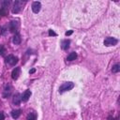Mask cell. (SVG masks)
<instances>
[{
  "label": "cell",
  "mask_w": 120,
  "mask_h": 120,
  "mask_svg": "<svg viewBox=\"0 0 120 120\" xmlns=\"http://www.w3.org/2000/svg\"><path fill=\"white\" fill-rule=\"evenodd\" d=\"M73 87H74V83H73V82H64V83L59 87V92H60V93H64V92H66V91L71 90Z\"/></svg>",
  "instance_id": "1"
},
{
  "label": "cell",
  "mask_w": 120,
  "mask_h": 120,
  "mask_svg": "<svg viewBox=\"0 0 120 120\" xmlns=\"http://www.w3.org/2000/svg\"><path fill=\"white\" fill-rule=\"evenodd\" d=\"M118 40L114 38H112V37H108L104 39V45L107 46V47H111V46H115L117 44Z\"/></svg>",
  "instance_id": "2"
},
{
  "label": "cell",
  "mask_w": 120,
  "mask_h": 120,
  "mask_svg": "<svg viewBox=\"0 0 120 120\" xmlns=\"http://www.w3.org/2000/svg\"><path fill=\"white\" fill-rule=\"evenodd\" d=\"M18 61H19V58L17 56L12 55V54H9L6 57V62L8 64H9L10 66H15L18 63Z\"/></svg>",
  "instance_id": "3"
},
{
  "label": "cell",
  "mask_w": 120,
  "mask_h": 120,
  "mask_svg": "<svg viewBox=\"0 0 120 120\" xmlns=\"http://www.w3.org/2000/svg\"><path fill=\"white\" fill-rule=\"evenodd\" d=\"M22 1H19V0H16L14 3H13V8H12V12L13 13H19L22 8Z\"/></svg>",
  "instance_id": "4"
},
{
  "label": "cell",
  "mask_w": 120,
  "mask_h": 120,
  "mask_svg": "<svg viewBox=\"0 0 120 120\" xmlns=\"http://www.w3.org/2000/svg\"><path fill=\"white\" fill-rule=\"evenodd\" d=\"M40 8H41L40 2H38V1L33 2V4H32V10H33L34 13H38L40 11Z\"/></svg>",
  "instance_id": "5"
},
{
  "label": "cell",
  "mask_w": 120,
  "mask_h": 120,
  "mask_svg": "<svg viewBox=\"0 0 120 120\" xmlns=\"http://www.w3.org/2000/svg\"><path fill=\"white\" fill-rule=\"evenodd\" d=\"M21 101H22V96H21L20 94H18V93L15 94V95L13 96V98H12L13 104H14V105H20Z\"/></svg>",
  "instance_id": "6"
},
{
  "label": "cell",
  "mask_w": 120,
  "mask_h": 120,
  "mask_svg": "<svg viewBox=\"0 0 120 120\" xmlns=\"http://www.w3.org/2000/svg\"><path fill=\"white\" fill-rule=\"evenodd\" d=\"M18 27H19V23L17 22H15V21H12L10 22V25H9V30H10V32L15 33V32H17Z\"/></svg>",
  "instance_id": "7"
},
{
  "label": "cell",
  "mask_w": 120,
  "mask_h": 120,
  "mask_svg": "<svg viewBox=\"0 0 120 120\" xmlns=\"http://www.w3.org/2000/svg\"><path fill=\"white\" fill-rule=\"evenodd\" d=\"M20 72H21V68H15L12 72H11V77L13 80H17L19 78V75H20Z\"/></svg>",
  "instance_id": "8"
},
{
  "label": "cell",
  "mask_w": 120,
  "mask_h": 120,
  "mask_svg": "<svg viewBox=\"0 0 120 120\" xmlns=\"http://www.w3.org/2000/svg\"><path fill=\"white\" fill-rule=\"evenodd\" d=\"M30 96H31V91H30V90H25V91L23 92L22 96V100L24 101V102H26V101L29 99Z\"/></svg>",
  "instance_id": "9"
},
{
  "label": "cell",
  "mask_w": 120,
  "mask_h": 120,
  "mask_svg": "<svg viewBox=\"0 0 120 120\" xmlns=\"http://www.w3.org/2000/svg\"><path fill=\"white\" fill-rule=\"evenodd\" d=\"M12 41H13V43H14L15 45H19V44L21 43V37H20V34H19V33H15Z\"/></svg>",
  "instance_id": "10"
},
{
  "label": "cell",
  "mask_w": 120,
  "mask_h": 120,
  "mask_svg": "<svg viewBox=\"0 0 120 120\" xmlns=\"http://www.w3.org/2000/svg\"><path fill=\"white\" fill-rule=\"evenodd\" d=\"M69 44H70V40L69 39H64L61 43V47L63 50H68L69 48Z\"/></svg>",
  "instance_id": "11"
},
{
  "label": "cell",
  "mask_w": 120,
  "mask_h": 120,
  "mask_svg": "<svg viewBox=\"0 0 120 120\" xmlns=\"http://www.w3.org/2000/svg\"><path fill=\"white\" fill-rule=\"evenodd\" d=\"M76 58H77V53H76L75 52H70V53L68 55L67 60H68V61H73V60H75Z\"/></svg>",
  "instance_id": "12"
},
{
  "label": "cell",
  "mask_w": 120,
  "mask_h": 120,
  "mask_svg": "<svg viewBox=\"0 0 120 120\" xmlns=\"http://www.w3.org/2000/svg\"><path fill=\"white\" fill-rule=\"evenodd\" d=\"M10 92H11V86L10 85H7L6 88H5V91H4V98H8L9 95H10Z\"/></svg>",
  "instance_id": "13"
},
{
  "label": "cell",
  "mask_w": 120,
  "mask_h": 120,
  "mask_svg": "<svg viewBox=\"0 0 120 120\" xmlns=\"http://www.w3.org/2000/svg\"><path fill=\"white\" fill-rule=\"evenodd\" d=\"M26 120H37V113L35 112H31L28 113Z\"/></svg>",
  "instance_id": "14"
},
{
  "label": "cell",
  "mask_w": 120,
  "mask_h": 120,
  "mask_svg": "<svg viewBox=\"0 0 120 120\" xmlns=\"http://www.w3.org/2000/svg\"><path fill=\"white\" fill-rule=\"evenodd\" d=\"M20 115H21V110H14L11 112V116L14 119H17Z\"/></svg>",
  "instance_id": "15"
},
{
  "label": "cell",
  "mask_w": 120,
  "mask_h": 120,
  "mask_svg": "<svg viewBox=\"0 0 120 120\" xmlns=\"http://www.w3.org/2000/svg\"><path fill=\"white\" fill-rule=\"evenodd\" d=\"M119 70H120V66L118 64H115L114 66H112V73H117L119 72Z\"/></svg>",
  "instance_id": "16"
},
{
  "label": "cell",
  "mask_w": 120,
  "mask_h": 120,
  "mask_svg": "<svg viewBox=\"0 0 120 120\" xmlns=\"http://www.w3.org/2000/svg\"><path fill=\"white\" fill-rule=\"evenodd\" d=\"M10 1L9 0H4V1H2L1 2V5H2V7H3V8H8L9 5H10Z\"/></svg>",
  "instance_id": "17"
},
{
  "label": "cell",
  "mask_w": 120,
  "mask_h": 120,
  "mask_svg": "<svg viewBox=\"0 0 120 120\" xmlns=\"http://www.w3.org/2000/svg\"><path fill=\"white\" fill-rule=\"evenodd\" d=\"M6 52V49L3 45H0V54L1 55H4V53Z\"/></svg>",
  "instance_id": "18"
},
{
  "label": "cell",
  "mask_w": 120,
  "mask_h": 120,
  "mask_svg": "<svg viewBox=\"0 0 120 120\" xmlns=\"http://www.w3.org/2000/svg\"><path fill=\"white\" fill-rule=\"evenodd\" d=\"M7 14V11H6V8H1L0 10V16H3V15H6Z\"/></svg>",
  "instance_id": "19"
},
{
  "label": "cell",
  "mask_w": 120,
  "mask_h": 120,
  "mask_svg": "<svg viewBox=\"0 0 120 120\" xmlns=\"http://www.w3.org/2000/svg\"><path fill=\"white\" fill-rule=\"evenodd\" d=\"M49 36H51V37H52V36H54V37H55V36H57V35H56L55 32H53L52 29H50V30H49Z\"/></svg>",
  "instance_id": "20"
},
{
  "label": "cell",
  "mask_w": 120,
  "mask_h": 120,
  "mask_svg": "<svg viewBox=\"0 0 120 120\" xmlns=\"http://www.w3.org/2000/svg\"><path fill=\"white\" fill-rule=\"evenodd\" d=\"M71 34H72V31H71V30L67 31V32L65 33V35H66V36H69V35H71Z\"/></svg>",
  "instance_id": "21"
},
{
  "label": "cell",
  "mask_w": 120,
  "mask_h": 120,
  "mask_svg": "<svg viewBox=\"0 0 120 120\" xmlns=\"http://www.w3.org/2000/svg\"><path fill=\"white\" fill-rule=\"evenodd\" d=\"M4 118H5L4 113L3 112H0V120H4Z\"/></svg>",
  "instance_id": "22"
},
{
  "label": "cell",
  "mask_w": 120,
  "mask_h": 120,
  "mask_svg": "<svg viewBox=\"0 0 120 120\" xmlns=\"http://www.w3.org/2000/svg\"><path fill=\"white\" fill-rule=\"evenodd\" d=\"M35 71H36V69H35V68H32V69L29 71V73H34Z\"/></svg>",
  "instance_id": "23"
}]
</instances>
